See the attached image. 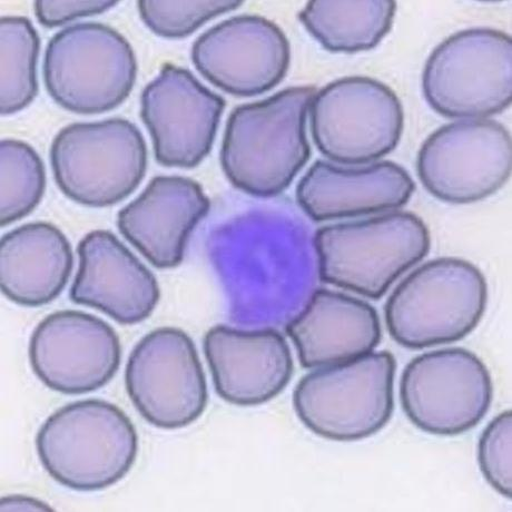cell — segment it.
Returning <instances> with one entry per match:
<instances>
[{
  "label": "cell",
  "instance_id": "1",
  "mask_svg": "<svg viewBox=\"0 0 512 512\" xmlns=\"http://www.w3.org/2000/svg\"><path fill=\"white\" fill-rule=\"evenodd\" d=\"M315 94L311 86L290 87L235 108L220 160L236 189L255 198H273L288 189L311 156L307 118Z\"/></svg>",
  "mask_w": 512,
  "mask_h": 512
},
{
  "label": "cell",
  "instance_id": "2",
  "mask_svg": "<svg viewBox=\"0 0 512 512\" xmlns=\"http://www.w3.org/2000/svg\"><path fill=\"white\" fill-rule=\"evenodd\" d=\"M42 465L54 480L77 491L103 490L122 480L139 451L126 413L111 402L82 400L53 413L36 437Z\"/></svg>",
  "mask_w": 512,
  "mask_h": 512
},
{
  "label": "cell",
  "instance_id": "3",
  "mask_svg": "<svg viewBox=\"0 0 512 512\" xmlns=\"http://www.w3.org/2000/svg\"><path fill=\"white\" fill-rule=\"evenodd\" d=\"M487 303V280L475 264L439 258L398 284L384 307V318L393 340L420 350L466 338L478 327Z\"/></svg>",
  "mask_w": 512,
  "mask_h": 512
},
{
  "label": "cell",
  "instance_id": "4",
  "mask_svg": "<svg viewBox=\"0 0 512 512\" xmlns=\"http://www.w3.org/2000/svg\"><path fill=\"white\" fill-rule=\"evenodd\" d=\"M430 245L427 225L409 212L327 225L314 235L321 281L370 300L425 259Z\"/></svg>",
  "mask_w": 512,
  "mask_h": 512
},
{
  "label": "cell",
  "instance_id": "5",
  "mask_svg": "<svg viewBox=\"0 0 512 512\" xmlns=\"http://www.w3.org/2000/svg\"><path fill=\"white\" fill-rule=\"evenodd\" d=\"M396 370L388 351L319 368L295 387L294 410L305 427L324 439L369 438L391 419Z\"/></svg>",
  "mask_w": 512,
  "mask_h": 512
},
{
  "label": "cell",
  "instance_id": "6",
  "mask_svg": "<svg viewBox=\"0 0 512 512\" xmlns=\"http://www.w3.org/2000/svg\"><path fill=\"white\" fill-rule=\"evenodd\" d=\"M51 164L58 189L87 208H108L139 187L149 163L139 128L124 118L74 123L55 136Z\"/></svg>",
  "mask_w": 512,
  "mask_h": 512
},
{
  "label": "cell",
  "instance_id": "7",
  "mask_svg": "<svg viewBox=\"0 0 512 512\" xmlns=\"http://www.w3.org/2000/svg\"><path fill=\"white\" fill-rule=\"evenodd\" d=\"M422 91L433 111L448 118L486 120L512 101V39L478 27L451 35L431 53Z\"/></svg>",
  "mask_w": 512,
  "mask_h": 512
},
{
  "label": "cell",
  "instance_id": "8",
  "mask_svg": "<svg viewBox=\"0 0 512 512\" xmlns=\"http://www.w3.org/2000/svg\"><path fill=\"white\" fill-rule=\"evenodd\" d=\"M136 76L133 48L111 26L75 24L55 34L46 47V90L68 112L114 110L131 94Z\"/></svg>",
  "mask_w": 512,
  "mask_h": 512
},
{
  "label": "cell",
  "instance_id": "9",
  "mask_svg": "<svg viewBox=\"0 0 512 512\" xmlns=\"http://www.w3.org/2000/svg\"><path fill=\"white\" fill-rule=\"evenodd\" d=\"M315 146L328 160L367 164L398 146L405 113L391 88L370 77H344L323 87L310 106Z\"/></svg>",
  "mask_w": 512,
  "mask_h": 512
},
{
  "label": "cell",
  "instance_id": "10",
  "mask_svg": "<svg viewBox=\"0 0 512 512\" xmlns=\"http://www.w3.org/2000/svg\"><path fill=\"white\" fill-rule=\"evenodd\" d=\"M494 386L474 352L447 348L421 354L403 370L400 399L409 420L436 436H458L484 419Z\"/></svg>",
  "mask_w": 512,
  "mask_h": 512
},
{
  "label": "cell",
  "instance_id": "11",
  "mask_svg": "<svg viewBox=\"0 0 512 512\" xmlns=\"http://www.w3.org/2000/svg\"><path fill=\"white\" fill-rule=\"evenodd\" d=\"M125 387L140 415L161 429L190 426L209 400L195 343L177 328L156 329L136 344L126 364Z\"/></svg>",
  "mask_w": 512,
  "mask_h": 512
},
{
  "label": "cell",
  "instance_id": "12",
  "mask_svg": "<svg viewBox=\"0 0 512 512\" xmlns=\"http://www.w3.org/2000/svg\"><path fill=\"white\" fill-rule=\"evenodd\" d=\"M417 170L425 189L450 204L489 198L504 186L512 170L507 128L491 120H466L433 132L418 153Z\"/></svg>",
  "mask_w": 512,
  "mask_h": 512
},
{
  "label": "cell",
  "instance_id": "13",
  "mask_svg": "<svg viewBox=\"0 0 512 512\" xmlns=\"http://www.w3.org/2000/svg\"><path fill=\"white\" fill-rule=\"evenodd\" d=\"M29 362L46 387L84 395L106 386L121 366L120 337L104 320L82 311L49 314L34 330Z\"/></svg>",
  "mask_w": 512,
  "mask_h": 512
},
{
  "label": "cell",
  "instance_id": "14",
  "mask_svg": "<svg viewBox=\"0 0 512 512\" xmlns=\"http://www.w3.org/2000/svg\"><path fill=\"white\" fill-rule=\"evenodd\" d=\"M224 108L223 98L190 71L165 65L141 96L156 162L177 169L199 166L212 150Z\"/></svg>",
  "mask_w": 512,
  "mask_h": 512
},
{
  "label": "cell",
  "instance_id": "15",
  "mask_svg": "<svg viewBox=\"0 0 512 512\" xmlns=\"http://www.w3.org/2000/svg\"><path fill=\"white\" fill-rule=\"evenodd\" d=\"M199 73L225 93L252 97L269 92L287 75L291 46L269 19L242 15L201 35L192 47Z\"/></svg>",
  "mask_w": 512,
  "mask_h": 512
},
{
  "label": "cell",
  "instance_id": "16",
  "mask_svg": "<svg viewBox=\"0 0 512 512\" xmlns=\"http://www.w3.org/2000/svg\"><path fill=\"white\" fill-rule=\"evenodd\" d=\"M203 348L215 391L231 405H263L292 378V352L277 330L244 331L220 324L206 332Z\"/></svg>",
  "mask_w": 512,
  "mask_h": 512
},
{
  "label": "cell",
  "instance_id": "17",
  "mask_svg": "<svg viewBox=\"0 0 512 512\" xmlns=\"http://www.w3.org/2000/svg\"><path fill=\"white\" fill-rule=\"evenodd\" d=\"M80 267L70 298L124 326L141 323L160 301L155 275L110 231L96 230L78 244Z\"/></svg>",
  "mask_w": 512,
  "mask_h": 512
},
{
  "label": "cell",
  "instance_id": "18",
  "mask_svg": "<svg viewBox=\"0 0 512 512\" xmlns=\"http://www.w3.org/2000/svg\"><path fill=\"white\" fill-rule=\"evenodd\" d=\"M211 201L189 177L160 175L117 214V228L157 269L179 267L187 240Z\"/></svg>",
  "mask_w": 512,
  "mask_h": 512
},
{
  "label": "cell",
  "instance_id": "19",
  "mask_svg": "<svg viewBox=\"0 0 512 512\" xmlns=\"http://www.w3.org/2000/svg\"><path fill=\"white\" fill-rule=\"evenodd\" d=\"M415 191V181L397 163L349 169L317 161L299 182L297 201L309 218L323 222L397 210Z\"/></svg>",
  "mask_w": 512,
  "mask_h": 512
},
{
  "label": "cell",
  "instance_id": "20",
  "mask_svg": "<svg viewBox=\"0 0 512 512\" xmlns=\"http://www.w3.org/2000/svg\"><path fill=\"white\" fill-rule=\"evenodd\" d=\"M285 331L304 369L329 367L366 356L382 339L376 308L327 289L315 291Z\"/></svg>",
  "mask_w": 512,
  "mask_h": 512
},
{
  "label": "cell",
  "instance_id": "21",
  "mask_svg": "<svg viewBox=\"0 0 512 512\" xmlns=\"http://www.w3.org/2000/svg\"><path fill=\"white\" fill-rule=\"evenodd\" d=\"M73 267L71 243L51 223L19 226L0 241V287L23 307H42L58 298Z\"/></svg>",
  "mask_w": 512,
  "mask_h": 512
},
{
  "label": "cell",
  "instance_id": "22",
  "mask_svg": "<svg viewBox=\"0 0 512 512\" xmlns=\"http://www.w3.org/2000/svg\"><path fill=\"white\" fill-rule=\"evenodd\" d=\"M393 0H313L299 18L328 51L358 53L376 47L392 27Z\"/></svg>",
  "mask_w": 512,
  "mask_h": 512
},
{
  "label": "cell",
  "instance_id": "23",
  "mask_svg": "<svg viewBox=\"0 0 512 512\" xmlns=\"http://www.w3.org/2000/svg\"><path fill=\"white\" fill-rule=\"evenodd\" d=\"M39 51L41 39L28 18L4 16L0 19V113L3 116L21 112L35 100Z\"/></svg>",
  "mask_w": 512,
  "mask_h": 512
},
{
  "label": "cell",
  "instance_id": "24",
  "mask_svg": "<svg viewBox=\"0 0 512 512\" xmlns=\"http://www.w3.org/2000/svg\"><path fill=\"white\" fill-rule=\"evenodd\" d=\"M0 157V224L5 228L26 218L41 203L46 189V172L41 156L23 141L3 140Z\"/></svg>",
  "mask_w": 512,
  "mask_h": 512
},
{
  "label": "cell",
  "instance_id": "25",
  "mask_svg": "<svg viewBox=\"0 0 512 512\" xmlns=\"http://www.w3.org/2000/svg\"><path fill=\"white\" fill-rule=\"evenodd\" d=\"M243 2L232 0H200V2H139L144 24L157 36L184 38L198 31L205 23L220 15L238 9Z\"/></svg>",
  "mask_w": 512,
  "mask_h": 512
},
{
  "label": "cell",
  "instance_id": "26",
  "mask_svg": "<svg viewBox=\"0 0 512 512\" xmlns=\"http://www.w3.org/2000/svg\"><path fill=\"white\" fill-rule=\"evenodd\" d=\"M482 475L501 496L512 497V412L500 413L482 432L478 447Z\"/></svg>",
  "mask_w": 512,
  "mask_h": 512
},
{
  "label": "cell",
  "instance_id": "27",
  "mask_svg": "<svg viewBox=\"0 0 512 512\" xmlns=\"http://www.w3.org/2000/svg\"><path fill=\"white\" fill-rule=\"evenodd\" d=\"M117 4L105 0H38L34 4V13L39 23L54 28L76 19L104 14Z\"/></svg>",
  "mask_w": 512,
  "mask_h": 512
},
{
  "label": "cell",
  "instance_id": "28",
  "mask_svg": "<svg viewBox=\"0 0 512 512\" xmlns=\"http://www.w3.org/2000/svg\"><path fill=\"white\" fill-rule=\"evenodd\" d=\"M41 500L31 497L9 496L2 499V511H51Z\"/></svg>",
  "mask_w": 512,
  "mask_h": 512
}]
</instances>
